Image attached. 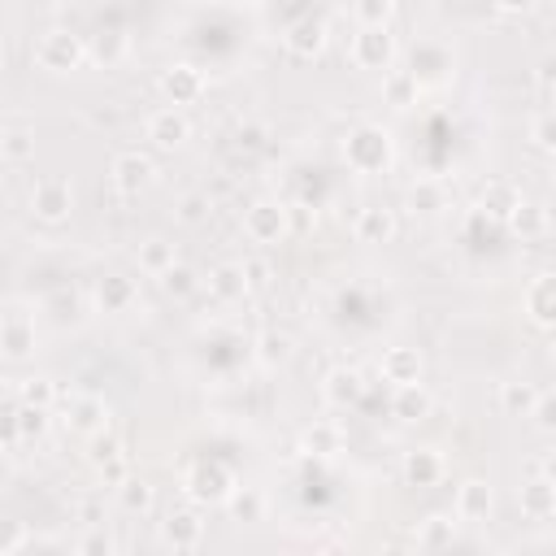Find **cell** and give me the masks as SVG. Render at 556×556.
<instances>
[{
    "instance_id": "6da1fadb",
    "label": "cell",
    "mask_w": 556,
    "mask_h": 556,
    "mask_svg": "<svg viewBox=\"0 0 556 556\" xmlns=\"http://www.w3.org/2000/svg\"><path fill=\"white\" fill-rule=\"evenodd\" d=\"M343 161H348L352 174H365V178L387 174L391 161H395V139H391V130L378 126V122H361V126L343 139Z\"/></svg>"
},
{
    "instance_id": "7a4b0ae2",
    "label": "cell",
    "mask_w": 556,
    "mask_h": 556,
    "mask_svg": "<svg viewBox=\"0 0 556 556\" xmlns=\"http://www.w3.org/2000/svg\"><path fill=\"white\" fill-rule=\"evenodd\" d=\"M235 486H239V478H235V469H230L226 460H195V465L182 473V491H187V500L200 504V508L226 504V500L235 495Z\"/></svg>"
},
{
    "instance_id": "3957f363",
    "label": "cell",
    "mask_w": 556,
    "mask_h": 556,
    "mask_svg": "<svg viewBox=\"0 0 556 556\" xmlns=\"http://www.w3.org/2000/svg\"><path fill=\"white\" fill-rule=\"evenodd\" d=\"M348 56L365 74H387L391 61H395V35H391V26H361L352 35V43H348Z\"/></svg>"
},
{
    "instance_id": "277c9868",
    "label": "cell",
    "mask_w": 556,
    "mask_h": 556,
    "mask_svg": "<svg viewBox=\"0 0 556 556\" xmlns=\"http://www.w3.org/2000/svg\"><path fill=\"white\" fill-rule=\"evenodd\" d=\"M87 61V39L74 35V30H48L39 43H35V65L48 70V74H70Z\"/></svg>"
},
{
    "instance_id": "5b68a950",
    "label": "cell",
    "mask_w": 556,
    "mask_h": 556,
    "mask_svg": "<svg viewBox=\"0 0 556 556\" xmlns=\"http://www.w3.org/2000/svg\"><path fill=\"white\" fill-rule=\"evenodd\" d=\"M243 235L261 248H274L291 235V208H282L278 200H256L248 213H243Z\"/></svg>"
},
{
    "instance_id": "8992f818",
    "label": "cell",
    "mask_w": 556,
    "mask_h": 556,
    "mask_svg": "<svg viewBox=\"0 0 556 556\" xmlns=\"http://www.w3.org/2000/svg\"><path fill=\"white\" fill-rule=\"evenodd\" d=\"M74 208V187L65 178H39L30 187V217L35 222H48V226H61Z\"/></svg>"
},
{
    "instance_id": "52a82bcc",
    "label": "cell",
    "mask_w": 556,
    "mask_h": 556,
    "mask_svg": "<svg viewBox=\"0 0 556 556\" xmlns=\"http://www.w3.org/2000/svg\"><path fill=\"white\" fill-rule=\"evenodd\" d=\"M326 39H330V26H326V17H317V13H304V17H295V22L287 26V35H282V48H287V56H295V61H317V56L326 52Z\"/></svg>"
},
{
    "instance_id": "ba28073f",
    "label": "cell",
    "mask_w": 556,
    "mask_h": 556,
    "mask_svg": "<svg viewBox=\"0 0 556 556\" xmlns=\"http://www.w3.org/2000/svg\"><path fill=\"white\" fill-rule=\"evenodd\" d=\"M0 352H4L9 365L26 361L35 352V317L22 304H9L4 317H0Z\"/></svg>"
},
{
    "instance_id": "9c48e42d",
    "label": "cell",
    "mask_w": 556,
    "mask_h": 556,
    "mask_svg": "<svg viewBox=\"0 0 556 556\" xmlns=\"http://www.w3.org/2000/svg\"><path fill=\"white\" fill-rule=\"evenodd\" d=\"M156 87H161V96H165L174 109H187V104H195V100L204 96L208 83H204V74H200L191 61H174V65L161 70Z\"/></svg>"
},
{
    "instance_id": "30bf717a",
    "label": "cell",
    "mask_w": 556,
    "mask_h": 556,
    "mask_svg": "<svg viewBox=\"0 0 556 556\" xmlns=\"http://www.w3.org/2000/svg\"><path fill=\"white\" fill-rule=\"evenodd\" d=\"M156 534H161V543L174 547V552H195V547L204 543V517H200V504H191V508H169Z\"/></svg>"
},
{
    "instance_id": "8fae6325",
    "label": "cell",
    "mask_w": 556,
    "mask_h": 556,
    "mask_svg": "<svg viewBox=\"0 0 556 556\" xmlns=\"http://www.w3.org/2000/svg\"><path fill=\"white\" fill-rule=\"evenodd\" d=\"M109 404H104V395H91V391H74L70 400H65V426L74 430V434H83V439H91V434H100V430H109Z\"/></svg>"
},
{
    "instance_id": "7c38bea8",
    "label": "cell",
    "mask_w": 556,
    "mask_h": 556,
    "mask_svg": "<svg viewBox=\"0 0 556 556\" xmlns=\"http://www.w3.org/2000/svg\"><path fill=\"white\" fill-rule=\"evenodd\" d=\"M109 178H113V191H117V195H139V191L152 187L156 165H152V156H143V152H122V156H113Z\"/></svg>"
},
{
    "instance_id": "4fadbf2b",
    "label": "cell",
    "mask_w": 556,
    "mask_h": 556,
    "mask_svg": "<svg viewBox=\"0 0 556 556\" xmlns=\"http://www.w3.org/2000/svg\"><path fill=\"white\" fill-rule=\"evenodd\" d=\"M143 135H148V143L152 148H161V152H174V148H182L187 139H191V122H187V113L182 109H156L148 122H143Z\"/></svg>"
},
{
    "instance_id": "5bb4252c",
    "label": "cell",
    "mask_w": 556,
    "mask_h": 556,
    "mask_svg": "<svg viewBox=\"0 0 556 556\" xmlns=\"http://www.w3.org/2000/svg\"><path fill=\"white\" fill-rule=\"evenodd\" d=\"M521 308H526V317L534 326L556 330V269H543V274L530 278V287L521 295Z\"/></svg>"
},
{
    "instance_id": "9a60e30c",
    "label": "cell",
    "mask_w": 556,
    "mask_h": 556,
    "mask_svg": "<svg viewBox=\"0 0 556 556\" xmlns=\"http://www.w3.org/2000/svg\"><path fill=\"white\" fill-rule=\"evenodd\" d=\"M91 300H96V308H100L104 317H122V313H130V308L139 304V287H135L130 274H104V278L96 282Z\"/></svg>"
},
{
    "instance_id": "2e32d148",
    "label": "cell",
    "mask_w": 556,
    "mask_h": 556,
    "mask_svg": "<svg viewBox=\"0 0 556 556\" xmlns=\"http://www.w3.org/2000/svg\"><path fill=\"white\" fill-rule=\"evenodd\" d=\"M465 526H482V521H491V513H495V491H491V482L486 478H465L460 486H456V508H452Z\"/></svg>"
},
{
    "instance_id": "e0dca14e",
    "label": "cell",
    "mask_w": 556,
    "mask_h": 556,
    "mask_svg": "<svg viewBox=\"0 0 556 556\" xmlns=\"http://www.w3.org/2000/svg\"><path fill=\"white\" fill-rule=\"evenodd\" d=\"M321 400H326L330 408H352V404H361V400H365V374L352 369V365L326 369V378H321Z\"/></svg>"
},
{
    "instance_id": "ac0fdd59",
    "label": "cell",
    "mask_w": 556,
    "mask_h": 556,
    "mask_svg": "<svg viewBox=\"0 0 556 556\" xmlns=\"http://www.w3.org/2000/svg\"><path fill=\"white\" fill-rule=\"evenodd\" d=\"M400 473H404V482H408V486L426 491V486H439V482H443L447 460H443V452H439V447H413V452H404Z\"/></svg>"
},
{
    "instance_id": "d6986e66",
    "label": "cell",
    "mask_w": 556,
    "mask_h": 556,
    "mask_svg": "<svg viewBox=\"0 0 556 556\" xmlns=\"http://www.w3.org/2000/svg\"><path fill=\"white\" fill-rule=\"evenodd\" d=\"M395 230H400V222H395V213L382 208V204H365V208L356 213V222H352V239L365 243V248H382V243H391Z\"/></svg>"
},
{
    "instance_id": "ffe728a7",
    "label": "cell",
    "mask_w": 556,
    "mask_h": 556,
    "mask_svg": "<svg viewBox=\"0 0 556 556\" xmlns=\"http://www.w3.org/2000/svg\"><path fill=\"white\" fill-rule=\"evenodd\" d=\"M517 208H521V191H517L513 182H504V178L486 182L482 195H478V217H486V222H495V226H508Z\"/></svg>"
},
{
    "instance_id": "44dd1931",
    "label": "cell",
    "mask_w": 556,
    "mask_h": 556,
    "mask_svg": "<svg viewBox=\"0 0 556 556\" xmlns=\"http://www.w3.org/2000/svg\"><path fill=\"white\" fill-rule=\"evenodd\" d=\"M300 452L313 456V460H330L343 452V426L334 417H321V421H308L300 430Z\"/></svg>"
},
{
    "instance_id": "7402d4cb",
    "label": "cell",
    "mask_w": 556,
    "mask_h": 556,
    "mask_svg": "<svg viewBox=\"0 0 556 556\" xmlns=\"http://www.w3.org/2000/svg\"><path fill=\"white\" fill-rule=\"evenodd\" d=\"M430 413H434V400H430V391H426L421 382H404V387L391 391V417H395V421L417 426V421H426Z\"/></svg>"
},
{
    "instance_id": "603a6c76",
    "label": "cell",
    "mask_w": 556,
    "mask_h": 556,
    "mask_svg": "<svg viewBox=\"0 0 556 556\" xmlns=\"http://www.w3.org/2000/svg\"><path fill=\"white\" fill-rule=\"evenodd\" d=\"M456 534H460V517L456 513H430L426 521H417L413 543H417V552H443V547L456 543Z\"/></svg>"
},
{
    "instance_id": "cb8c5ba5",
    "label": "cell",
    "mask_w": 556,
    "mask_h": 556,
    "mask_svg": "<svg viewBox=\"0 0 556 556\" xmlns=\"http://www.w3.org/2000/svg\"><path fill=\"white\" fill-rule=\"evenodd\" d=\"M378 369H382V378L391 382V387H404V382H421V352L417 348H387L382 352V361H378Z\"/></svg>"
},
{
    "instance_id": "d4e9b609",
    "label": "cell",
    "mask_w": 556,
    "mask_h": 556,
    "mask_svg": "<svg viewBox=\"0 0 556 556\" xmlns=\"http://www.w3.org/2000/svg\"><path fill=\"white\" fill-rule=\"evenodd\" d=\"M517 504H521V513H526L530 521L556 517V482H552V478H530V482H521Z\"/></svg>"
},
{
    "instance_id": "484cf974",
    "label": "cell",
    "mask_w": 556,
    "mask_h": 556,
    "mask_svg": "<svg viewBox=\"0 0 556 556\" xmlns=\"http://www.w3.org/2000/svg\"><path fill=\"white\" fill-rule=\"evenodd\" d=\"M126 52H130V39H126V30H117V26L96 30V35L87 39V61H96L100 70L122 65V61H126Z\"/></svg>"
},
{
    "instance_id": "4316f807",
    "label": "cell",
    "mask_w": 556,
    "mask_h": 556,
    "mask_svg": "<svg viewBox=\"0 0 556 556\" xmlns=\"http://www.w3.org/2000/svg\"><path fill=\"white\" fill-rule=\"evenodd\" d=\"M208 295H213L217 304H235V300L252 295V291H248V278H243V261L217 265V269L208 274Z\"/></svg>"
},
{
    "instance_id": "83f0119b",
    "label": "cell",
    "mask_w": 556,
    "mask_h": 556,
    "mask_svg": "<svg viewBox=\"0 0 556 556\" xmlns=\"http://www.w3.org/2000/svg\"><path fill=\"white\" fill-rule=\"evenodd\" d=\"M252 356H256V365L278 369V365H287V361L295 356V339H291L287 330H265V334H256Z\"/></svg>"
},
{
    "instance_id": "f1b7e54d",
    "label": "cell",
    "mask_w": 556,
    "mask_h": 556,
    "mask_svg": "<svg viewBox=\"0 0 556 556\" xmlns=\"http://www.w3.org/2000/svg\"><path fill=\"white\" fill-rule=\"evenodd\" d=\"M408 208H413L417 217H434V213H443V208H447V191H443V182H439V178H417V182L408 187Z\"/></svg>"
},
{
    "instance_id": "f546056e",
    "label": "cell",
    "mask_w": 556,
    "mask_h": 556,
    "mask_svg": "<svg viewBox=\"0 0 556 556\" xmlns=\"http://www.w3.org/2000/svg\"><path fill=\"white\" fill-rule=\"evenodd\" d=\"M135 261H139V269H143V274H152V278H161L165 269H174V265H178L174 243H169V239H161V235L143 239V243H139V252H135Z\"/></svg>"
},
{
    "instance_id": "4dcf8cb0",
    "label": "cell",
    "mask_w": 556,
    "mask_h": 556,
    "mask_svg": "<svg viewBox=\"0 0 556 556\" xmlns=\"http://www.w3.org/2000/svg\"><path fill=\"white\" fill-rule=\"evenodd\" d=\"M417 91H421V83H417L413 70H387V74H382V96H387V104L413 109V104H417Z\"/></svg>"
},
{
    "instance_id": "1f68e13d",
    "label": "cell",
    "mask_w": 556,
    "mask_h": 556,
    "mask_svg": "<svg viewBox=\"0 0 556 556\" xmlns=\"http://www.w3.org/2000/svg\"><path fill=\"white\" fill-rule=\"evenodd\" d=\"M0 156H4L9 165L30 161V156H35V130H30V126H22V122H9V126H4V135H0Z\"/></svg>"
},
{
    "instance_id": "d6a6232c",
    "label": "cell",
    "mask_w": 556,
    "mask_h": 556,
    "mask_svg": "<svg viewBox=\"0 0 556 556\" xmlns=\"http://www.w3.org/2000/svg\"><path fill=\"white\" fill-rule=\"evenodd\" d=\"M43 313L56 326H74V321H83V295L74 287H56L52 295H43Z\"/></svg>"
},
{
    "instance_id": "836d02e7",
    "label": "cell",
    "mask_w": 556,
    "mask_h": 556,
    "mask_svg": "<svg viewBox=\"0 0 556 556\" xmlns=\"http://www.w3.org/2000/svg\"><path fill=\"white\" fill-rule=\"evenodd\" d=\"M534 404H539L534 382H521V378L500 382V408H504L508 417H530V413H534Z\"/></svg>"
},
{
    "instance_id": "e575fe53",
    "label": "cell",
    "mask_w": 556,
    "mask_h": 556,
    "mask_svg": "<svg viewBox=\"0 0 556 556\" xmlns=\"http://www.w3.org/2000/svg\"><path fill=\"white\" fill-rule=\"evenodd\" d=\"M13 395H17L22 404H39V408H52V404H56V395H61V387H56L48 374H26V378L13 387Z\"/></svg>"
},
{
    "instance_id": "d590c367",
    "label": "cell",
    "mask_w": 556,
    "mask_h": 556,
    "mask_svg": "<svg viewBox=\"0 0 556 556\" xmlns=\"http://www.w3.org/2000/svg\"><path fill=\"white\" fill-rule=\"evenodd\" d=\"M235 521H265V495L256 486H235V495L226 500Z\"/></svg>"
},
{
    "instance_id": "8d00e7d4",
    "label": "cell",
    "mask_w": 556,
    "mask_h": 556,
    "mask_svg": "<svg viewBox=\"0 0 556 556\" xmlns=\"http://www.w3.org/2000/svg\"><path fill=\"white\" fill-rule=\"evenodd\" d=\"M543 226H547V213H543V204H530V200H521V208H517L513 222H508V230H513L517 239H539Z\"/></svg>"
},
{
    "instance_id": "74e56055",
    "label": "cell",
    "mask_w": 556,
    "mask_h": 556,
    "mask_svg": "<svg viewBox=\"0 0 556 556\" xmlns=\"http://www.w3.org/2000/svg\"><path fill=\"white\" fill-rule=\"evenodd\" d=\"M152 500H156V491H152L143 478H126V482L117 486V504H122L126 513H148Z\"/></svg>"
},
{
    "instance_id": "f35d334b",
    "label": "cell",
    "mask_w": 556,
    "mask_h": 556,
    "mask_svg": "<svg viewBox=\"0 0 556 556\" xmlns=\"http://www.w3.org/2000/svg\"><path fill=\"white\" fill-rule=\"evenodd\" d=\"M208 213H213V200H208L204 191H187V195L174 204V217H178L182 226H200V222H208Z\"/></svg>"
},
{
    "instance_id": "ab89813d",
    "label": "cell",
    "mask_w": 556,
    "mask_h": 556,
    "mask_svg": "<svg viewBox=\"0 0 556 556\" xmlns=\"http://www.w3.org/2000/svg\"><path fill=\"white\" fill-rule=\"evenodd\" d=\"M74 552H78V556H113V552H117V539H113L104 526H87V530L78 534Z\"/></svg>"
},
{
    "instance_id": "60d3db41",
    "label": "cell",
    "mask_w": 556,
    "mask_h": 556,
    "mask_svg": "<svg viewBox=\"0 0 556 556\" xmlns=\"http://www.w3.org/2000/svg\"><path fill=\"white\" fill-rule=\"evenodd\" d=\"M195 287H200V278H195V269H191V265H174V269H165V274H161V291H165V295H174V300H187Z\"/></svg>"
},
{
    "instance_id": "b9f144b4",
    "label": "cell",
    "mask_w": 556,
    "mask_h": 556,
    "mask_svg": "<svg viewBox=\"0 0 556 556\" xmlns=\"http://www.w3.org/2000/svg\"><path fill=\"white\" fill-rule=\"evenodd\" d=\"M117 456H126V452H122V443H117L109 430H100V434L87 439V465H91V469H104V465L117 460Z\"/></svg>"
},
{
    "instance_id": "7bdbcfd3",
    "label": "cell",
    "mask_w": 556,
    "mask_h": 556,
    "mask_svg": "<svg viewBox=\"0 0 556 556\" xmlns=\"http://www.w3.org/2000/svg\"><path fill=\"white\" fill-rule=\"evenodd\" d=\"M395 0H352V17L361 26H391Z\"/></svg>"
},
{
    "instance_id": "ee69618b",
    "label": "cell",
    "mask_w": 556,
    "mask_h": 556,
    "mask_svg": "<svg viewBox=\"0 0 556 556\" xmlns=\"http://www.w3.org/2000/svg\"><path fill=\"white\" fill-rule=\"evenodd\" d=\"M530 143H534L539 152L556 156V109H547V113H539V117L530 122Z\"/></svg>"
},
{
    "instance_id": "f6af8a7d",
    "label": "cell",
    "mask_w": 556,
    "mask_h": 556,
    "mask_svg": "<svg viewBox=\"0 0 556 556\" xmlns=\"http://www.w3.org/2000/svg\"><path fill=\"white\" fill-rule=\"evenodd\" d=\"M530 421H534L543 434H556V387H552V391H539V404H534Z\"/></svg>"
},
{
    "instance_id": "bcb514c9",
    "label": "cell",
    "mask_w": 556,
    "mask_h": 556,
    "mask_svg": "<svg viewBox=\"0 0 556 556\" xmlns=\"http://www.w3.org/2000/svg\"><path fill=\"white\" fill-rule=\"evenodd\" d=\"M243 278H248V291H265L274 282V265L265 256H248L243 261Z\"/></svg>"
},
{
    "instance_id": "7dc6e473",
    "label": "cell",
    "mask_w": 556,
    "mask_h": 556,
    "mask_svg": "<svg viewBox=\"0 0 556 556\" xmlns=\"http://www.w3.org/2000/svg\"><path fill=\"white\" fill-rule=\"evenodd\" d=\"M96 473H100V482H104V486H113V491H117V486L130 478V465H126V456H117V460H109V465H104V469H96Z\"/></svg>"
},
{
    "instance_id": "c3c4849f",
    "label": "cell",
    "mask_w": 556,
    "mask_h": 556,
    "mask_svg": "<svg viewBox=\"0 0 556 556\" xmlns=\"http://www.w3.org/2000/svg\"><path fill=\"white\" fill-rule=\"evenodd\" d=\"M26 539H30V534H26V530L13 521V526L4 530V539H0V556H17V552L26 547Z\"/></svg>"
},
{
    "instance_id": "681fc988",
    "label": "cell",
    "mask_w": 556,
    "mask_h": 556,
    "mask_svg": "<svg viewBox=\"0 0 556 556\" xmlns=\"http://www.w3.org/2000/svg\"><path fill=\"white\" fill-rule=\"evenodd\" d=\"M261 135H265L261 126H239V130H235V143L252 152V148H261Z\"/></svg>"
},
{
    "instance_id": "f907efd6",
    "label": "cell",
    "mask_w": 556,
    "mask_h": 556,
    "mask_svg": "<svg viewBox=\"0 0 556 556\" xmlns=\"http://www.w3.org/2000/svg\"><path fill=\"white\" fill-rule=\"evenodd\" d=\"M500 13H508V17H521V13H530L539 0H491Z\"/></svg>"
},
{
    "instance_id": "816d5d0a",
    "label": "cell",
    "mask_w": 556,
    "mask_h": 556,
    "mask_svg": "<svg viewBox=\"0 0 556 556\" xmlns=\"http://www.w3.org/2000/svg\"><path fill=\"white\" fill-rule=\"evenodd\" d=\"M78 521H87V526H100V504H83V508H78Z\"/></svg>"
},
{
    "instance_id": "f5cc1de1",
    "label": "cell",
    "mask_w": 556,
    "mask_h": 556,
    "mask_svg": "<svg viewBox=\"0 0 556 556\" xmlns=\"http://www.w3.org/2000/svg\"><path fill=\"white\" fill-rule=\"evenodd\" d=\"M539 78H543V83H552V78H556V61H552V56L543 61V70H539Z\"/></svg>"
},
{
    "instance_id": "db71d44e",
    "label": "cell",
    "mask_w": 556,
    "mask_h": 556,
    "mask_svg": "<svg viewBox=\"0 0 556 556\" xmlns=\"http://www.w3.org/2000/svg\"><path fill=\"white\" fill-rule=\"evenodd\" d=\"M547 352H552V361H556V330H552V343H547Z\"/></svg>"
},
{
    "instance_id": "11a10c76",
    "label": "cell",
    "mask_w": 556,
    "mask_h": 556,
    "mask_svg": "<svg viewBox=\"0 0 556 556\" xmlns=\"http://www.w3.org/2000/svg\"><path fill=\"white\" fill-rule=\"evenodd\" d=\"M56 4H78V0H56Z\"/></svg>"
},
{
    "instance_id": "9f6ffc18",
    "label": "cell",
    "mask_w": 556,
    "mask_h": 556,
    "mask_svg": "<svg viewBox=\"0 0 556 556\" xmlns=\"http://www.w3.org/2000/svg\"><path fill=\"white\" fill-rule=\"evenodd\" d=\"M100 4H104V0H100Z\"/></svg>"
}]
</instances>
